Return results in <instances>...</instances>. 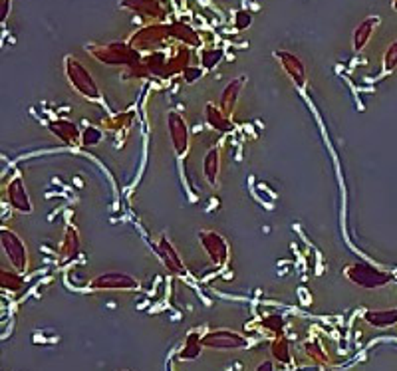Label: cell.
Wrapping results in <instances>:
<instances>
[{
	"label": "cell",
	"mask_w": 397,
	"mask_h": 371,
	"mask_svg": "<svg viewBox=\"0 0 397 371\" xmlns=\"http://www.w3.org/2000/svg\"><path fill=\"white\" fill-rule=\"evenodd\" d=\"M304 354L312 359V361H316V363H328V356H326V349H324L316 340H308L306 344H304Z\"/></svg>",
	"instance_id": "25"
},
{
	"label": "cell",
	"mask_w": 397,
	"mask_h": 371,
	"mask_svg": "<svg viewBox=\"0 0 397 371\" xmlns=\"http://www.w3.org/2000/svg\"><path fill=\"white\" fill-rule=\"evenodd\" d=\"M245 84H247V75H238V78L231 80V82L224 86L221 99H219V108H221L229 117L235 115L236 106H238V99H240V94H243Z\"/></svg>",
	"instance_id": "13"
},
{
	"label": "cell",
	"mask_w": 397,
	"mask_h": 371,
	"mask_svg": "<svg viewBox=\"0 0 397 371\" xmlns=\"http://www.w3.org/2000/svg\"><path fill=\"white\" fill-rule=\"evenodd\" d=\"M6 201H8V205H10L14 210H18V212L30 214V212L34 210L22 175L16 173L13 179L8 181V185H6Z\"/></svg>",
	"instance_id": "11"
},
{
	"label": "cell",
	"mask_w": 397,
	"mask_h": 371,
	"mask_svg": "<svg viewBox=\"0 0 397 371\" xmlns=\"http://www.w3.org/2000/svg\"><path fill=\"white\" fill-rule=\"evenodd\" d=\"M397 68V40L394 44H389V48L385 50L384 54V72L391 74Z\"/></svg>",
	"instance_id": "28"
},
{
	"label": "cell",
	"mask_w": 397,
	"mask_h": 371,
	"mask_svg": "<svg viewBox=\"0 0 397 371\" xmlns=\"http://www.w3.org/2000/svg\"><path fill=\"white\" fill-rule=\"evenodd\" d=\"M261 326L264 328V330H266V332H270V334L276 337V335L284 334L286 320L282 318V316H278V314H270V316L262 318Z\"/></svg>",
	"instance_id": "24"
},
{
	"label": "cell",
	"mask_w": 397,
	"mask_h": 371,
	"mask_svg": "<svg viewBox=\"0 0 397 371\" xmlns=\"http://www.w3.org/2000/svg\"><path fill=\"white\" fill-rule=\"evenodd\" d=\"M363 322L377 330L391 328L397 323V308L368 310V312H363Z\"/></svg>",
	"instance_id": "20"
},
{
	"label": "cell",
	"mask_w": 397,
	"mask_h": 371,
	"mask_svg": "<svg viewBox=\"0 0 397 371\" xmlns=\"http://www.w3.org/2000/svg\"><path fill=\"white\" fill-rule=\"evenodd\" d=\"M198 242L205 250L207 259L211 260V264L215 266H224L231 259V247L223 235H219L215 231H201Z\"/></svg>",
	"instance_id": "7"
},
{
	"label": "cell",
	"mask_w": 397,
	"mask_h": 371,
	"mask_svg": "<svg viewBox=\"0 0 397 371\" xmlns=\"http://www.w3.org/2000/svg\"><path fill=\"white\" fill-rule=\"evenodd\" d=\"M167 133H169L177 157H185L191 149V137H189V125H187L185 115L179 110H171L167 113Z\"/></svg>",
	"instance_id": "6"
},
{
	"label": "cell",
	"mask_w": 397,
	"mask_h": 371,
	"mask_svg": "<svg viewBox=\"0 0 397 371\" xmlns=\"http://www.w3.org/2000/svg\"><path fill=\"white\" fill-rule=\"evenodd\" d=\"M165 38H175V40H181V42H185V44H191V46H198L201 44V38L198 34L191 28V26L187 24H181V22H177V24H153V26H147V28H143V30H139L136 36L131 38V46L136 50H141V48H149V46H153V44H157V42H163Z\"/></svg>",
	"instance_id": "1"
},
{
	"label": "cell",
	"mask_w": 397,
	"mask_h": 371,
	"mask_svg": "<svg viewBox=\"0 0 397 371\" xmlns=\"http://www.w3.org/2000/svg\"><path fill=\"white\" fill-rule=\"evenodd\" d=\"M139 280L136 276L125 272H103L96 276L87 288L94 290V292H103V290H124V292H129V290H139Z\"/></svg>",
	"instance_id": "8"
},
{
	"label": "cell",
	"mask_w": 397,
	"mask_h": 371,
	"mask_svg": "<svg viewBox=\"0 0 397 371\" xmlns=\"http://www.w3.org/2000/svg\"><path fill=\"white\" fill-rule=\"evenodd\" d=\"M101 129L98 127H94V125H87L86 129L82 131V145L84 147H94V145H98L99 141H101Z\"/></svg>",
	"instance_id": "27"
},
{
	"label": "cell",
	"mask_w": 397,
	"mask_h": 371,
	"mask_svg": "<svg viewBox=\"0 0 397 371\" xmlns=\"http://www.w3.org/2000/svg\"><path fill=\"white\" fill-rule=\"evenodd\" d=\"M64 75H66L68 84L78 96H82L87 101H101V92H99L98 82L94 80V75L89 74L86 66L80 60H75L74 56H66Z\"/></svg>",
	"instance_id": "2"
},
{
	"label": "cell",
	"mask_w": 397,
	"mask_h": 371,
	"mask_svg": "<svg viewBox=\"0 0 397 371\" xmlns=\"http://www.w3.org/2000/svg\"><path fill=\"white\" fill-rule=\"evenodd\" d=\"M22 286H24L22 274L16 272V270L0 268V288H2V290H6V292H20Z\"/></svg>",
	"instance_id": "21"
},
{
	"label": "cell",
	"mask_w": 397,
	"mask_h": 371,
	"mask_svg": "<svg viewBox=\"0 0 397 371\" xmlns=\"http://www.w3.org/2000/svg\"><path fill=\"white\" fill-rule=\"evenodd\" d=\"M257 371H274L273 361H262L261 365L257 368Z\"/></svg>",
	"instance_id": "32"
},
{
	"label": "cell",
	"mask_w": 397,
	"mask_h": 371,
	"mask_svg": "<svg viewBox=\"0 0 397 371\" xmlns=\"http://www.w3.org/2000/svg\"><path fill=\"white\" fill-rule=\"evenodd\" d=\"M48 131L54 137H58L60 141H64L66 145L74 147L78 143H82V131L70 119H54V122H50Z\"/></svg>",
	"instance_id": "14"
},
{
	"label": "cell",
	"mask_w": 397,
	"mask_h": 371,
	"mask_svg": "<svg viewBox=\"0 0 397 371\" xmlns=\"http://www.w3.org/2000/svg\"><path fill=\"white\" fill-rule=\"evenodd\" d=\"M223 50H203L201 52V64H203V68L205 70H212V68H217L219 64H221V60H223Z\"/></svg>",
	"instance_id": "26"
},
{
	"label": "cell",
	"mask_w": 397,
	"mask_h": 371,
	"mask_svg": "<svg viewBox=\"0 0 397 371\" xmlns=\"http://www.w3.org/2000/svg\"><path fill=\"white\" fill-rule=\"evenodd\" d=\"M203 177L211 187L219 185L221 179V149L212 147L203 157Z\"/></svg>",
	"instance_id": "18"
},
{
	"label": "cell",
	"mask_w": 397,
	"mask_h": 371,
	"mask_svg": "<svg viewBox=\"0 0 397 371\" xmlns=\"http://www.w3.org/2000/svg\"><path fill=\"white\" fill-rule=\"evenodd\" d=\"M270 354L274 359H278L280 363H290V344L284 335H276L270 344Z\"/></svg>",
	"instance_id": "22"
},
{
	"label": "cell",
	"mask_w": 397,
	"mask_h": 371,
	"mask_svg": "<svg viewBox=\"0 0 397 371\" xmlns=\"http://www.w3.org/2000/svg\"><path fill=\"white\" fill-rule=\"evenodd\" d=\"M0 247L16 272L22 274L28 270V262H30L28 247L13 228H0Z\"/></svg>",
	"instance_id": "5"
},
{
	"label": "cell",
	"mask_w": 397,
	"mask_h": 371,
	"mask_svg": "<svg viewBox=\"0 0 397 371\" xmlns=\"http://www.w3.org/2000/svg\"><path fill=\"white\" fill-rule=\"evenodd\" d=\"M250 24H252V14L247 13V10H238L235 14L236 30H247Z\"/></svg>",
	"instance_id": "29"
},
{
	"label": "cell",
	"mask_w": 397,
	"mask_h": 371,
	"mask_svg": "<svg viewBox=\"0 0 397 371\" xmlns=\"http://www.w3.org/2000/svg\"><path fill=\"white\" fill-rule=\"evenodd\" d=\"M82 252V238H80V233L75 226H68L66 233H64L62 242L58 247V254H60V260L62 262H70V260H75Z\"/></svg>",
	"instance_id": "17"
},
{
	"label": "cell",
	"mask_w": 397,
	"mask_h": 371,
	"mask_svg": "<svg viewBox=\"0 0 397 371\" xmlns=\"http://www.w3.org/2000/svg\"><path fill=\"white\" fill-rule=\"evenodd\" d=\"M344 276L347 282L366 288V290H373V288H384L391 282V276L380 268H375L368 262H354L347 264L344 268Z\"/></svg>",
	"instance_id": "4"
},
{
	"label": "cell",
	"mask_w": 397,
	"mask_h": 371,
	"mask_svg": "<svg viewBox=\"0 0 397 371\" xmlns=\"http://www.w3.org/2000/svg\"><path fill=\"white\" fill-rule=\"evenodd\" d=\"M159 2H161V4H167V0H159Z\"/></svg>",
	"instance_id": "34"
},
{
	"label": "cell",
	"mask_w": 397,
	"mask_h": 371,
	"mask_svg": "<svg viewBox=\"0 0 397 371\" xmlns=\"http://www.w3.org/2000/svg\"><path fill=\"white\" fill-rule=\"evenodd\" d=\"M155 252H157V256L161 259L163 266L169 270L171 274H177V276H185L187 274V268L185 264H183V260L179 256V252H177V248L173 247V242L169 240V236L167 235H161L157 240H155Z\"/></svg>",
	"instance_id": "10"
},
{
	"label": "cell",
	"mask_w": 397,
	"mask_h": 371,
	"mask_svg": "<svg viewBox=\"0 0 397 371\" xmlns=\"http://www.w3.org/2000/svg\"><path fill=\"white\" fill-rule=\"evenodd\" d=\"M274 56H276V60L280 62L284 74L290 78V82L294 86L300 87V89L306 86V68H304V64H302V60L298 58L296 54L286 52V50H276Z\"/></svg>",
	"instance_id": "12"
},
{
	"label": "cell",
	"mask_w": 397,
	"mask_h": 371,
	"mask_svg": "<svg viewBox=\"0 0 397 371\" xmlns=\"http://www.w3.org/2000/svg\"><path fill=\"white\" fill-rule=\"evenodd\" d=\"M203 78V70L201 68H191V66H187L185 70H183V80H185L187 84H195L197 80Z\"/></svg>",
	"instance_id": "30"
},
{
	"label": "cell",
	"mask_w": 397,
	"mask_h": 371,
	"mask_svg": "<svg viewBox=\"0 0 397 371\" xmlns=\"http://www.w3.org/2000/svg\"><path fill=\"white\" fill-rule=\"evenodd\" d=\"M201 351H203L201 335L193 332V334L187 335L185 346H183V349H181L179 358H181V359H197L198 356H201Z\"/></svg>",
	"instance_id": "23"
},
{
	"label": "cell",
	"mask_w": 397,
	"mask_h": 371,
	"mask_svg": "<svg viewBox=\"0 0 397 371\" xmlns=\"http://www.w3.org/2000/svg\"><path fill=\"white\" fill-rule=\"evenodd\" d=\"M86 50L101 64L108 66H137L141 62L139 50H136L131 44L124 42H112V44H89Z\"/></svg>",
	"instance_id": "3"
},
{
	"label": "cell",
	"mask_w": 397,
	"mask_h": 371,
	"mask_svg": "<svg viewBox=\"0 0 397 371\" xmlns=\"http://www.w3.org/2000/svg\"><path fill=\"white\" fill-rule=\"evenodd\" d=\"M120 4L124 8H127V10L141 14V16L151 18V20H161V18H165V10H163V4L159 0H122Z\"/></svg>",
	"instance_id": "15"
},
{
	"label": "cell",
	"mask_w": 397,
	"mask_h": 371,
	"mask_svg": "<svg viewBox=\"0 0 397 371\" xmlns=\"http://www.w3.org/2000/svg\"><path fill=\"white\" fill-rule=\"evenodd\" d=\"M205 122L207 125L219 131V133H231L235 131V124H233V117H229L226 113L219 108V103H207L205 106Z\"/></svg>",
	"instance_id": "16"
},
{
	"label": "cell",
	"mask_w": 397,
	"mask_h": 371,
	"mask_svg": "<svg viewBox=\"0 0 397 371\" xmlns=\"http://www.w3.org/2000/svg\"><path fill=\"white\" fill-rule=\"evenodd\" d=\"M201 344L209 349H245L248 340L233 330H211L201 337Z\"/></svg>",
	"instance_id": "9"
},
{
	"label": "cell",
	"mask_w": 397,
	"mask_h": 371,
	"mask_svg": "<svg viewBox=\"0 0 397 371\" xmlns=\"http://www.w3.org/2000/svg\"><path fill=\"white\" fill-rule=\"evenodd\" d=\"M377 24H380V18H377V16H368V18L354 30V38H352L354 52H361V50L370 44V40H372Z\"/></svg>",
	"instance_id": "19"
},
{
	"label": "cell",
	"mask_w": 397,
	"mask_h": 371,
	"mask_svg": "<svg viewBox=\"0 0 397 371\" xmlns=\"http://www.w3.org/2000/svg\"><path fill=\"white\" fill-rule=\"evenodd\" d=\"M394 8H396V10H397V0H394Z\"/></svg>",
	"instance_id": "33"
},
{
	"label": "cell",
	"mask_w": 397,
	"mask_h": 371,
	"mask_svg": "<svg viewBox=\"0 0 397 371\" xmlns=\"http://www.w3.org/2000/svg\"><path fill=\"white\" fill-rule=\"evenodd\" d=\"M10 6H13V0H0V24L8 18Z\"/></svg>",
	"instance_id": "31"
}]
</instances>
